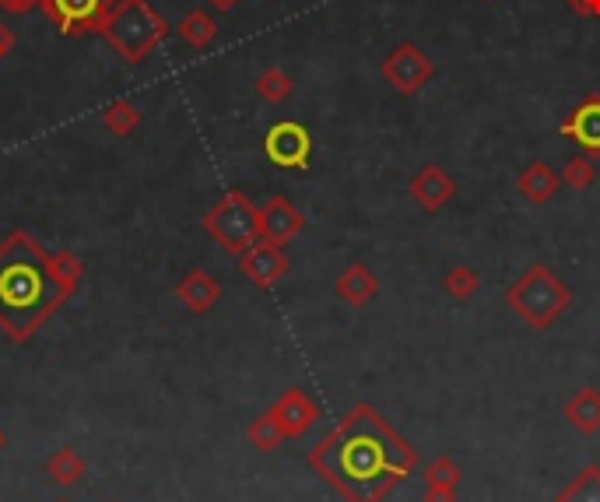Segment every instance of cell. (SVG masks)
<instances>
[{"instance_id":"cell-1","label":"cell","mask_w":600,"mask_h":502,"mask_svg":"<svg viewBox=\"0 0 600 502\" xmlns=\"http://www.w3.org/2000/svg\"><path fill=\"white\" fill-rule=\"evenodd\" d=\"M50 271L32 250H15L0 257V316L32 323L53 295Z\"/></svg>"},{"instance_id":"cell-2","label":"cell","mask_w":600,"mask_h":502,"mask_svg":"<svg viewBox=\"0 0 600 502\" xmlns=\"http://www.w3.org/2000/svg\"><path fill=\"white\" fill-rule=\"evenodd\" d=\"M565 299H569L565 288L558 285L555 274L544 271V267H534V271H530L527 278L509 292V302H513V306L520 309L534 327H544V323L555 320V316L562 313Z\"/></svg>"},{"instance_id":"cell-3","label":"cell","mask_w":600,"mask_h":502,"mask_svg":"<svg viewBox=\"0 0 600 502\" xmlns=\"http://www.w3.org/2000/svg\"><path fill=\"white\" fill-rule=\"evenodd\" d=\"M379 71H383L386 85H390L397 95H418L432 78H436V64H432V57L415 43L393 46L390 57L383 60Z\"/></svg>"},{"instance_id":"cell-4","label":"cell","mask_w":600,"mask_h":502,"mask_svg":"<svg viewBox=\"0 0 600 502\" xmlns=\"http://www.w3.org/2000/svg\"><path fill=\"white\" fill-rule=\"evenodd\" d=\"M264 148H267V158H271L274 165H281V169H306L313 141H309V130L302 127V123L285 120L267 130Z\"/></svg>"},{"instance_id":"cell-5","label":"cell","mask_w":600,"mask_h":502,"mask_svg":"<svg viewBox=\"0 0 600 502\" xmlns=\"http://www.w3.org/2000/svg\"><path fill=\"white\" fill-rule=\"evenodd\" d=\"M562 130L565 137L586 148L590 155H600V95H586L576 109L562 120Z\"/></svg>"},{"instance_id":"cell-6","label":"cell","mask_w":600,"mask_h":502,"mask_svg":"<svg viewBox=\"0 0 600 502\" xmlns=\"http://www.w3.org/2000/svg\"><path fill=\"white\" fill-rule=\"evenodd\" d=\"M411 197L425 211H439L453 197V180L443 165H422V173L411 180Z\"/></svg>"},{"instance_id":"cell-7","label":"cell","mask_w":600,"mask_h":502,"mask_svg":"<svg viewBox=\"0 0 600 502\" xmlns=\"http://www.w3.org/2000/svg\"><path fill=\"white\" fill-rule=\"evenodd\" d=\"M558 183L562 180H558L555 169H551L548 162H530L520 173V194L527 197V201L541 204V201H548V197H555Z\"/></svg>"},{"instance_id":"cell-8","label":"cell","mask_w":600,"mask_h":502,"mask_svg":"<svg viewBox=\"0 0 600 502\" xmlns=\"http://www.w3.org/2000/svg\"><path fill=\"white\" fill-rule=\"evenodd\" d=\"M372 292H376V281H372L369 274L362 271V267H351V271L341 278V295H344V299H351V302H365Z\"/></svg>"},{"instance_id":"cell-9","label":"cell","mask_w":600,"mask_h":502,"mask_svg":"<svg viewBox=\"0 0 600 502\" xmlns=\"http://www.w3.org/2000/svg\"><path fill=\"white\" fill-rule=\"evenodd\" d=\"M597 180V169H593L590 158H569L562 169V183H569L572 190H586Z\"/></svg>"},{"instance_id":"cell-10","label":"cell","mask_w":600,"mask_h":502,"mask_svg":"<svg viewBox=\"0 0 600 502\" xmlns=\"http://www.w3.org/2000/svg\"><path fill=\"white\" fill-rule=\"evenodd\" d=\"M299 229V215H295L292 208H285V204H271V211H267V232L278 239L292 236V232Z\"/></svg>"},{"instance_id":"cell-11","label":"cell","mask_w":600,"mask_h":502,"mask_svg":"<svg viewBox=\"0 0 600 502\" xmlns=\"http://www.w3.org/2000/svg\"><path fill=\"white\" fill-rule=\"evenodd\" d=\"M53 4H57L64 22H85V18H92L95 8H99V0H53Z\"/></svg>"},{"instance_id":"cell-12","label":"cell","mask_w":600,"mask_h":502,"mask_svg":"<svg viewBox=\"0 0 600 502\" xmlns=\"http://www.w3.org/2000/svg\"><path fill=\"white\" fill-rule=\"evenodd\" d=\"M246 267H250V271H253V274H257V278H260V285H267V281H271V278H274V274H278V271H281V260H278V257H274V253H267V250H260V253H257V257H253V260H250V264H246Z\"/></svg>"},{"instance_id":"cell-13","label":"cell","mask_w":600,"mask_h":502,"mask_svg":"<svg viewBox=\"0 0 600 502\" xmlns=\"http://www.w3.org/2000/svg\"><path fill=\"white\" fill-rule=\"evenodd\" d=\"M288 92H292V81H288L281 71H271L260 78V95H267V99L278 102V99H285Z\"/></svg>"},{"instance_id":"cell-14","label":"cell","mask_w":600,"mask_h":502,"mask_svg":"<svg viewBox=\"0 0 600 502\" xmlns=\"http://www.w3.org/2000/svg\"><path fill=\"white\" fill-rule=\"evenodd\" d=\"M446 288H450L453 295H460V299H467V295L478 288V278H474V271H467V267H457V271H450V278H446Z\"/></svg>"},{"instance_id":"cell-15","label":"cell","mask_w":600,"mask_h":502,"mask_svg":"<svg viewBox=\"0 0 600 502\" xmlns=\"http://www.w3.org/2000/svg\"><path fill=\"white\" fill-rule=\"evenodd\" d=\"M50 471H53V474H60L57 481H64V485H67V481H74V474L81 471V464H78V460H74V453H60V457L50 464Z\"/></svg>"},{"instance_id":"cell-16","label":"cell","mask_w":600,"mask_h":502,"mask_svg":"<svg viewBox=\"0 0 600 502\" xmlns=\"http://www.w3.org/2000/svg\"><path fill=\"white\" fill-rule=\"evenodd\" d=\"M569 11L583 18H600V0H569Z\"/></svg>"},{"instance_id":"cell-17","label":"cell","mask_w":600,"mask_h":502,"mask_svg":"<svg viewBox=\"0 0 600 502\" xmlns=\"http://www.w3.org/2000/svg\"><path fill=\"white\" fill-rule=\"evenodd\" d=\"M218 4H232V0H218Z\"/></svg>"}]
</instances>
